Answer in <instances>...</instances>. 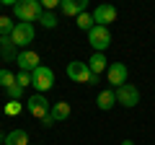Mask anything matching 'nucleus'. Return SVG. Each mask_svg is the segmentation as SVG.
<instances>
[{"label":"nucleus","mask_w":155,"mask_h":145,"mask_svg":"<svg viewBox=\"0 0 155 145\" xmlns=\"http://www.w3.org/2000/svg\"><path fill=\"white\" fill-rule=\"evenodd\" d=\"M13 13L21 23H31V21H39L44 8H41V0H18V3H13Z\"/></svg>","instance_id":"f257e3e1"},{"label":"nucleus","mask_w":155,"mask_h":145,"mask_svg":"<svg viewBox=\"0 0 155 145\" xmlns=\"http://www.w3.org/2000/svg\"><path fill=\"white\" fill-rule=\"evenodd\" d=\"M67 78L75 80V83H88V86L98 83V75H93L91 67H88V62H80V60L67 62Z\"/></svg>","instance_id":"f03ea898"},{"label":"nucleus","mask_w":155,"mask_h":145,"mask_svg":"<svg viewBox=\"0 0 155 145\" xmlns=\"http://www.w3.org/2000/svg\"><path fill=\"white\" fill-rule=\"evenodd\" d=\"M31 86L36 88V93H47V91H52V86H54V72H52V67L39 65L36 70L31 72Z\"/></svg>","instance_id":"7ed1b4c3"},{"label":"nucleus","mask_w":155,"mask_h":145,"mask_svg":"<svg viewBox=\"0 0 155 145\" xmlns=\"http://www.w3.org/2000/svg\"><path fill=\"white\" fill-rule=\"evenodd\" d=\"M88 42H91V47H93L96 52H104V49H109V44H111V31L106 26H93L88 31Z\"/></svg>","instance_id":"20e7f679"},{"label":"nucleus","mask_w":155,"mask_h":145,"mask_svg":"<svg viewBox=\"0 0 155 145\" xmlns=\"http://www.w3.org/2000/svg\"><path fill=\"white\" fill-rule=\"evenodd\" d=\"M26 109H28V114H31V117H36V119H44L47 114H49L52 104L47 101V96H44V93H34L31 99L26 101Z\"/></svg>","instance_id":"39448f33"},{"label":"nucleus","mask_w":155,"mask_h":145,"mask_svg":"<svg viewBox=\"0 0 155 145\" xmlns=\"http://www.w3.org/2000/svg\"><path fill=\"white\" fill-rule=\"evenodd\" d=\"M34 34H36L34 31V23H21L18 21L16 29H13V34H11V42L16 47H28L34 42Z\"/></svg>","instance_id":"423d86ee"},{"label":"nucleus","mask_w":155,"mask_h":145,"mask_svg":"<svg viewBox=\"0 0 155 145\" xmlns=\"http://www.w3.org/2000/svg\"><path fill=\"white\" fill-rule=\"evenodd\" d=\"M116 104L127 106V109L137 106V104H140V91H137V86H132V83H124L122 88H116Z\"/></svg>","instance_id":"0eeeda50"},{"label":"nucleus","mask_w":155,"mask_h":145,"mask_svg":"<svg viewBox=\"0 0 155 145\" xmlns=\"http://www.w3.org/2000/svg\"><path fill=\"white\" fill-rule=\"evenodd\" d=\"M106 75H109V86H114V88H122L124 83H127L129 78V70L124 62H111L109 70H106Z\"/></svg>","instance_id":"6e6552de"},{"label":"nucleus","mask_w":155,"mask_h":145,"mask_svg":"<svg viewBox=\"0 0 155 145\" xmlns=\"http://www.w3.org/2000/svg\"><path fill=\"white\" fill-rule=\"evenodd\" d=\"M93 21H96V26H106V29H109L111 23L116 21V8L114 5H106V3L98 5L93 11Z\"/></svg>","instance_id":"1a4fd4ad"},{"label":"nucleus","mask_w":155,"mask_h":145,"mask_svg":"<svg viewBox=\"0 0 155 145\" xmlns=\"http://www.w3.org/2000/svg\"><path fill=\"white\" fill-rule=\"evenodd\" d=\"M18 67H21V72H34L39 65H41V60H39V55L34 49H23V52H18Z\"/></svg>","instance_id":"9d476101"},{"label":"nucleus","mask_w":155,"mask_h":145,"mask_svg":"<svg viewBox=\"0 0 155 145\" xmlns=\"http://www.w3.org/2000/svg\"><path fill=\"white\" fill-rule=\"evenodd\" d=\"M60 8H62V13H65V16H75V18H78L80 13H85L88 3H85V0H62Z\"/></svg>","instance_id":"9b49d317"},{"label":"nucleus","mask_w":155,"mask_h":145,"mask_svg":"<svg viewBox=\"0 0 155 145\" xmlns=\"http://www.w3.org/2000/svg\"><path fill=\"white\" fill-rule=\"evenodd\" d=\"M88 67H91V72H93V75H98V78H101V72L109 70V60L104 57V52H96V55L88 60Z\"/></svg>","instance_id":"f8f14e48"},{"label":"nucleus","mask_w":155,"mask_h":145,"mask_svg":"<svg viewBox=\"0 0 155 145\" xmlns=\"http://www.w3.org/2000/svg\"><path fill=\"white\" fill-rule=\"evenodd\" d=\"M70 104H67V101H54V104H52V109H49V114H52V119H54V122H65L67 117H70Z\"/></svg>","instance_id":"ddd939ff"},{"label":"nucleus","mask_w":155,"mask_h":145,"mask_svg":"<svg viewBox=\"0 0 155 145\" xmlns=\"http://www.w3.org/2000/svg\"><path fill=\"white\" fill-rule=\"evenodd\" d=\"M114 104H116V91H111V88L101 91V93H98V99H96V106H98L101 112H109V109H111Z\"/></svg>","instance_id":"4468645a"},{"label":"nucleus","mask_w":155,"mask_h":145,"mask_svg":"<svg viewBox=\"0 0 155 145\" xmlns=\"http://www.w3.org/2000/svg\"><path fill=\"white\" fill-rule=\"evenodd\" d=\"M5 145H28L26 130H11V132L5 135Z\"/></svg>","instance_id":"2eb2a0df"},{"label":"nucleus","mask_w":155,"mask_h":145,"mask_svg":"<svg viewBox=\"0 0 155 145\" xmlns=\"http://www.w3.org/2000/svg\"><path fill=\"white\" fill-rule=\"evenodd\" d=\"M0 55L5 57V60H18V55H16V44L11 42V36H3V39H0Z\"/></svg>","instance_id":"dca6fc26"},{"label":"nucleus","mask_w":155,"mask_h":145,"mask_svg":"<svg viewBox=\"0 0 155 145\" xmlns=\"http://www.w3.org/2000/svg\"><path fill=\"white\" fill-rule=\"evenodd\" d=\"M75 23H78V29H80V31H91V29L96 26V21H93V13H80V16L75 18Z\"/></svg>","instance_id":"f3484780"},{"label":"nucleus","mask_w":155,"mask_h":145,"mask_svg":"<svg viewBox=\"0 0 155 145\" xmlns=\"http://www.w3.org/2000/svg\"><path fill=\"white\" fill-rule=\"evenodd\" d=\"M13 29H16L13 18H8V16H0V39H3V36H11V34H13Z\"/></svg>","instance_id":"a211bd4d"},{"label":"nucleus","mask_w":155,"mask_h":145,"mask_svg":"<svg viewBox=\"0 0 155 145\" xmlns=\"http://www.w3.org/2000/svg\"><path fill=\"white\" fill-rule=\"evenodd\" d=\"M0 86H3V88H13V86H16V75H13L11 70H5V67H3V70H0Z\"/></svg>","instance_id":"6ab92c4d"},{"label":"nucleus","mask_w":155,"mask_h":145,"mask_svg":"<svg viewBox=\"0 0 155 145\" xmlns=\"http://www.w3.org/2000/svg\"><path fill=\"white\" fill-rule=\"evenodd\" d=\"M39 23H41L44 29H57V16L52 11H44L41 16H39Z\"/></svg>","instance_id":"aec40b11"},{"label":"nucleus","mask_w":155,"mask_h":145,"mask_svg":"<svg viewBox=\"0 0 155 145\" xmlns=\"http://www.w3.org/2000/svg\"><path fill=\"white\" fill-rule=\"evenodd\" d=\"M21 101H8L5 104V114H11V117H16V114H21Z\"/></svg>","instance_id":"412c9836"},{"label":"nucleus","mask_w":155,"mask_h":145,"mask_svg":"<svg viewBox=\"0 0 155 145\" xmlns=\"http://www.w3.org/2000/svg\"><path fill=\"white\" fill-rule=\"evenodd\" d=\"M16 83L21 86V88L31 86V72H18V75H16Z\"/></svg>","instance_id":"4be33fe9"},{"label":"nucleus","mask_w":155,"mask_h":145,"mask_svg":"<svg viewBox=\"0 0 155 145\" xmlns=\"http://www.w3.org/2000/svg\"><path fill=\"white\" fill-rule=\"evenodd\" d=\"M8 96H11V101H18V99H21V96H23V88H21V86H13V88H8Z\"/></svg>","instance_id":"5701e85b"},{"label":"nucleus","mask_w":155,"mask_h":145,"mask_svg":"<svg viewBox=\"0 0 155 145\" xmlns=\"http://www.w3.org/2000/svg\"><path fill=\"white\" fill-rule=\"evenodd\" d=\"M60 5V0H41V8L44 11H52V8H57Z\"/></svg>","instance_id":"b1692460"},{"label":"nucleus","mask_w":155,"mask_h":145,"mask_svg":"<svg viewBox=\"0 0 155 145\" xmlns=\"http://www.w3.org/2000/svg\"><path fill=\"white\" fill-rule=\"evenodd\" d=\"M41 124H44V127H52V124H54V119H52V114H47V117L41 119Z\"/></svg>","instance_id":"393cba45"},{"label":"nucleus","mask_w":155,"mask_h":145,"mask_svg":"<svg viewBox=\"0 0 155 145\" xmlns=\"http://www.w3.org/2000/svg\"><path fill=\"white\" fill-rule=\"evenodd\" d=\"M122 145H134V143H132V140H122Z\"/></svg>","instance_id":"a878e982"},{"label":"nucleus","mask_w":155,"mask_h":145,"mask_svg":"<svg viewBox=\"0 0 155 145\" xmlns=\"http://www.w3.org/2000/svg\"><path fill=\"white\" fill-rule=\"evenodd\" d=\"M0 5H3V3H0Z\"/></svg>","instance_id":"bb28decb"}]
</instances>
